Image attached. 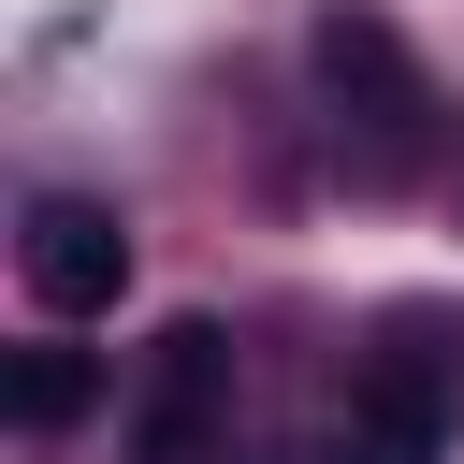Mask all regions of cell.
Listing matches in <instances>:
<instances>
[{
    "label": "cell",
    "instance_id": "1",
    "mask_svg": "<svg viewBox=\"0 0 464 464\" xmlns=\"http://www.w3.org/2000/svg\"><path fill=\"white\" fill-rule=\"evenodd\" d=\"M304 72H319V145H334V174H348L362 203L420 188V145H435V87H420L406 29H392V14H362V0H334V14L304 29Z\"/></svg>",
    "mask_w": 464,
    "mask_h": 464
},
{
    "label": "cell",
    "instance_id": "5",
    "mask_svg": "<svg viewBox=\"0 0 464 464\" xmlns=\"http://www.w3.org/2000/svg\"><path fill=\"white\" fill-rule=\"evenodd\" d=\"M0 406H14V435H72V420L102 406V348H14Z\"/></svg>",
    "mask_w": 464,
    "mask_h": 464
},
{
    "label": "cell",
    "instance_id": "3",
    "mask_svg": "<svg viewBox=\"0 0 464 464\" xmlns=\"http://www.w3.org/2000/svg\"><path fill=\"white\" fill-rule=\"evenodd\" d=\"M130 464H232V319H160L130 377Z\"/></svg>",
    "mask_w": 464,
    "mask_h": 464
},
{
    "label": "cell",
    "instance_id": "4",
    "mask_svg": "<svg viewBox=\"0 0 464 464\" xmlns=\"http://www.w3.org/2000/svg\"><path fill=\"white\" fill-rule=\"evenodd\" d=\"M14 290H29L44 319H116V290H130V218H116L102 188H44V203L14 218Z\"/></svg>",
    "mask_w": 464,
    "mask_h": 464
},
{
    "label": "cell",
    "instance_id": "6",
    "mask_svg": "<svg viewBox=\"0 0 464 464\" xmlns=\"http://www.w3.org/2000/svg\"><path fill=\"white\" fill-rule=\"evenodd\" d=\"M450 203H464V174H450Z\"/></svg>",
    "mask_w": 464,
    "mask_h": 464
},
{
    "label": "cell",
    "instance_id": "2",
    "mask_svg": "<svg viewBox=\"0 0 464 464\" xmlns=\"http://www.w3.org/2000/svg\"><path fill=\"white\" fill-rule=\"evenodd\" d=\"M450 420H464V319L450 304H377V348L348 362L334 464H435Z\"/></svg>",
    "mask_w": 464,
    "mask_h": 464
}]
</instances>
